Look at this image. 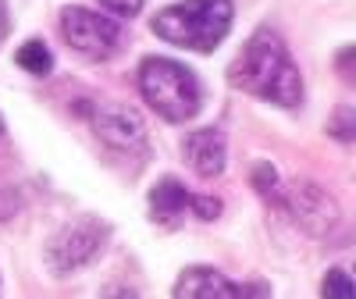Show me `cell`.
Wrapping results in <instances>:
<instances>
[{
    "instance_id": "52a82bcc",
    "label": "cell",
    "mask_w": 356,
    "mask_h": 299,
    "mask_svg": "<svg viewBox=\"0 0 356 299\" xmlns=\"http://www.w3.org/2000/svg\"><path fill=\"white\" fill-rule=\"evenodd\" d=\"M175 299H267V289L239 285L214 267H189L175 282Z\"/></svg>"
},
{
    "instance_id": "2e32d148",
    "label": "cell",
    "mask_w": 356,
    "mask_h": 299,
    "mask_svg": "<svg viewBox=\"0 0 356 299\" xmlns=\"http://www.w3.org/2000/svg\"><path fill=\"white\" fill-rule=\"evenodd\" d=\"M100 4L114 15V18H132L143 11V0H100Z\"/></svg>"
},
{
    "instance_id": "9a60e30c",
    "label": "cell",
    "mask_w": 356,
    "mask_h": 299,
    "mask_svg": "<svg viewBox=\"0 0 356 299\" xmlns=\"http://www.w3.org/2000/svg\"><path fill=\"white\" fill-rule=\"evenodd\" d=\"M328 132H332L335 139H342V143H349V139H353L356 125H353V111H349V107H342V111H339V118L328 125Z\"/></svg>"
},
{
    "instance_id": "7c38bea8",
    "label": "cell",
    "mask_w": 356,
    "mask_h": 299,
    "mask_svg": "<svg viewBox=\"0 0 356 299\" xmlns=\"http://www.w3.org/2000/svg\"><path fill=\"white\" fill-rule=\"evenodd\" d=\"M321 299H353V282L342 267H332L321 282Z\"/></svg>"
},
{
    "instance_id": "3957f363",
    "label": "cell",
    "mask_w": 356,
    "mask_h": 299,
    "mask_svg": "<svg viewBox=\"0 0 356 299\" xmlns=\"http://www.w3.org/2000/svg\"><path fill=\"white\" fill-rule=\"evenodd\" d=\"M139 93L164 122H175V125L196 118L203 104L200 79L186 65L171 61V57H146L139 65Z\"/></svg>"
},
{
    "instance_id": "8fae6325",
    "label": "cell",
    "mask_w": 356,
    "mask_h": 299,
    "mask_svg": "<svg viewBox=\"0 0 356 299\" xmlns=\"http://www.w3.org/2000/svg\"><path fill=\"white\" fill-rule=\"evenodd\" d=\"M15 61H18V68H25L29 75H50V68H54V57H50V50H47V43L43 40H29V43H22L18 47V54H15Z\"/></svg>"
},
{
    "instance_id": "277c9868",
    "label": "cell",
    "mask_w": 356,
    "mask_h": 299,
    "mask_svg": "<svg viewBox=\"0 0 356 299\" xmlns=\"http://www.w3.org/2000/svg\"><path fill=\"white\" fill-rule=\"evenodd\" d=\"M107 243V225L97 218H79L65 225L47 246V267L54 275H72L79 267L93 264Z\"/></svg>"
},
{
    "instance_id": "7a4b0ae2",
    "label": "cell",
    "mask_w": 356,
    "mask_h": 299,
    "mask_svg": "<svg viewBox=\"0 0 356 299\" xmlns=\"http://www.w3.org/2000/svg\"><path fill=\"white\" fill-rule=\"evenodd\" d=\"M232 29V0H186L157 11L154 33L175 47L189 50H214Z\"/></svg>"
},
{
    "instance_id": "4fadbf2b",
    "label": "cell",
    "mask_w": 356,
    "mask_h": 299,
    "mask_svg": "<svg viewBox=\"0 0 356 299\" xmlns=\"http://www.w3.org/2000/svg\"><path fill=\"white\" fill-rule=\"evenodd\" d=\"M253 186H257L264 196H271V193L278 189V171H275L271 164H257V171H253Z\"/></svg>"
},
{
    "instance_id": "5b68a950",
    "label": "cell",
    "mask_w": 356,
    "mask_h": 299,
    "mask_svg": "<svg viewBox=\"0 0 356 299\" xmlns=\"http://www.w3.org/2000/svg\"><path fill=\"white\" fill-rule=\"evenodd\" d=\"M61 36L72 50H79L82 57H111L122 43V25L118 18H107L100 11L89 8H65L61 11Z\"/></svg>"
},
{
    "instance_id": "e0dca14e",
    "label": "cell",
    "mask_w": 356,
    "mask_h": 299,
    "mask_svg": "<svg viewBox=\"0 0 356 299\" xmlns=\"http://www.w3.org/2000/svg\"><path fill=\"white\" fill-rule=\"evenodd\" d=\"M100 299H139V296H136V289H129V285L118 282V285H107Z\"/></svg>"
},
{
    "instance_id": "d6986e66",
    "label": "cell",
    "mask_w": 356,
    "mask_h": 299,
    "mask_svg": "<svg viewBox=\"0 0 356 299\" xmlns=\"http://www.w3.org/2000/svg\"><path fill=\"white\" fill-rule=\"evenodd\" d=\"M0 139H4V118H0Z\"/></svg>"
},
{
    "instance_id": "30bf717a",
    "label": "cell",
    "mask_w": 356,
    "mask_h": 299,
    "mask_svg": "<svg viewBox=\"0 0 356 299\" xmlns=\"http://www.w3.org/2000/svg\"><path fill=\"white\" fill-rule=\"evenodd\" d=\"M193 193H186V186L178 178H161V182L150 189V211L157 221H178L189 211Z\"/></svg>"
},
{
    "instance_id": "ba28073f",
    "label": "cell",
    "mask_w": 356,
    "mask_h": 299,
    "mask_svg": "<svg viewBox=\"0 0 356 299\" xmlns=\"http://www.w3.org/2000/svg\"><path fill=\"white\" fill-rule=\"evenodd\" d=\"M89 122H93V132L104 146L118 150V154H139L146 146V129L139 122V114L129 107H93L89 111Z\"/></svg>"
},
{
    "instance_id": "6da1fadb",
    "label": "cell",
    "mask_w": 356,
    "mask_h": 299,
    "mask_svg": "<svg viewBox=\"0 0 356 299\" xmlns=\"http://www.w3.org/2000/svg\"><path fill=\"white\" fill-rule=\"evenodd\" d=\"M232 86L278 107H296L303 100V75L275 29H260L246 43L239 61L232 65Z\"/></svg>"
},
{
    "instance_id": "8992f818",
    "label": "cell",
    "mask_w": 356,
    "mask_h": 299,
    "mask_svg": "<svg viewBox=\"0 0 356 299\" xmlns=\"http://www.w3.org/2000/svg\"><path fill=\"white\" fill-rule=\"evenodd\" d=\"M282 207H285V214L310 235H332L342 221L339 203L317 182H292L282 193Z\"/></svg>"
},
{
    "instance_id": "9c48e42d",
    "label": "cell",
    "mask_w": 356,
    "mask_h": 299,
    "mask_svg": "<svg viewBox=\"0 0 356 299\" xmlns=\"http://www.w3.org/2000/svg\"><path fill=\"white\" fill-rule=\"evenodd\" d=\"M182 157L186 164L200 175V178H214L225 171L228 161V150H225V136L218 129H200L193 136H186L182 143Z\"/></svg>"
},
{
    "instance_id": "5bb4252c",
    "label": "cell",
    "mask_w": 356,
    "mask_h": 299,
    "mask_svg": "<svg viewBox=\"0 0 356 299\" xmlns=\"http://www.w3.org/2000/svg\"><path fill=\"white\" fill-rule=\"evenodd\" d=\"M189 207L196 211V218H203V221H214L221 214V200H214V196H193Z\"/></svg>"
},
{
    "instance_id": "ac0fdd59",
    "label": "cell",
    "mask_w": 356,
    "mask_h": 299,
    "mask_svg": "<svg viewBox=\"0 0 356 299\" xmlns=\"http://www.w3.org/2000/svg\"><path fill=\"white\" fill-rule=\"evenodd\" d=\"M4 33H8V4L0 0V40H4Z\"/></svg>"
}]
</instances>
